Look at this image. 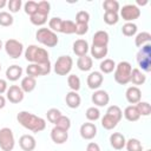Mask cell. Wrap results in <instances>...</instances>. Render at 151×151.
Here are the masks:
<instances>
[{
    "label": "cell",
    "instance_id": "cell-43",
    "mask_svg": "<svg viewBox=\"0 0 151 151\" xmlns=\"http://www.w3.org/2000/svg\"><path fill=\"white\" fill-rule=\"evenodd\" d=\"M104 21L107 25H116L119 21V15H118V13H114V12H105Z\"/></svg>",
    "mask_w": 151,
    "mask_h": 151
},
{
    "label": "cell",
    "instance_id": "cell-30",
    "mask_svg": "<svg viewBox=\"0 0 151 151\" xmlns=\"http://www.w3.org/2000/svg\"><path fill=\"white\" fill-rule=\"evenodd\" d=\"M99 67H100L101 73H111V72H113L114 68H116V63H114L112 59H104V60L100 63Z\"/></svg>",
    "mask_w": 151,
    "mask_h": 151
},
{
    "label": "cell",
    "instance_id": "cell-1",
    "mask_svg": "<svg viewBox=\"0 0 151 151\" xmlns=\"http://www.w3.org/2000/svg\"><path fill=\"white\" fill-rule=\"evenodd\" d=\"M17 120L21 126L32 131V132H41L46 127V122L44 118L38 117L28 111H20L17 116Z\"/></svg>",
    "mask_w": 151,
    "mask_h": 151
},
{
    "label": "cell",
    "instance_id": "cell-14",
    "mask_svg": "<svg viewBox=\"0 0 151 151\" xmlns=\"http://www.w3.org/2000/svg\"><path fill=\"white\" fill-rule=\"evenodd\" d=\"M125 97H126V100L131 105L137 104L142 99V91L138 86H130V87H127V90L125 92Z\"/></svg>",
    "mask_w": 151,
    "mask_h": 151
},
{
    "label": "cell",
    "instance_id": "cell-21",
    "mask_svg": "<svg viewBox=\"0 0 151 151\" xmlns=\"http://www.w3.org/2000/svg\"><path fill=\"white\" fill-rule=\"evenodd\" d=\"M22 76V68L19 65H11L6 70V78L11 81H17Z\"/></svg>",
    "mask_w": 151,
    "mask_h": 151
},
{
    "label": "cell",
    "instance_id": "cell-23",
    "mask_svg": "<svg viewBox=\"0 0 151 151\" xmlns=\"http://www.w3.org/2000/svg\"><path fill=\"white\" fill-rule=\"evenodd\" d=\"M37 86V81H35V78H32V77H24L21 79V84H20V87L21 90L24 91V93H29L32 92Z\"/></svg>",
    "mask_w": 151,
    "mask_h": 151
},
{
    "label": "cell",
    "instance_id": "cell-18",
    "mask_svg": "<svg viewBox=\"0 0 151 151\" xmlns=\"http://www.w3.org/2000/svg\"><path fill=\"white\" fill-rule=\"evenodd\" d=\"M109 40H110V37L106 31H97L92 37V45L93 46H107Z\"/></svg>",
    "mask_w": 151,
    "mask_h": 151
},
{
    "label": "cell",
    "instance_id": "cell-58",
    "mask_svg": "<svg viewBox=\"0 0 151 151\" xmlns=\"http://www.w3.org/2000/svg\"><path fill=\"white\" fill-rule=\"evenodd\" d=\"M145 151H151V150H145Z\"/></svg>",
    "mask_w": 151,
    "mask_h": 151
},
{
    "label": "cell",
    "instance_id": "cell-44",
    "mask_svg": "<svg viewBox=\"0 0 151 151\" xmlns=\"http://www.w3.org/2000/svg\"><path fill=\"white\" fill-rule=\"evenodd\" d=\"M24 9H25V13L31 17V15H33L34 13H37V11H38V2L29 0V1H27V2L24 5Z\"/></svg>",
    "mask_w": 151,
    "mask_h": 151
},
{
    "label": "cell",
    "instance_id": "cell-45",
    "mask_svg": "<svg viewBox=\"0 0 151 151\" xmlns=\"http://www.w3.org/2000/svg\"><path fill=\"white\" fill-rule=\"evenodd\" d=\"M26 73L28 77H32V78H37L40 76V68L37 64H29L27 67H26Z\"/></svg>",
    "mask_w": 151,
    "mask_h": 151
},
{
    "label": "cell",
    "instance_id": "cell-12",
    "mask_svg": "<svg viewBox=\"0 0 151 151\" xmlns=\"http://www.w3.org/2000/svg\"><path fill=\"white\" fill-rule=\"evenodd\" d=\"M104 81V76L101 72H98V71H94V72H91L88 76H87V86L91 88V90H97L101 86Z\"/></svg>",
    "mask_w": 151,
    "mask_h": 151
},
{
    "label": "cell",
    "instance_id": "cell-5",
    "mask_svg": "<svg viewBox=\"0 0 151 151\" xmlns=\"http://www.w3.org/2000/svg\"><path fill=\"white\" fill-rule=\"evenodd\" d=\"M137 61L144 72L151 71V44H146L140 47L137 53Z\"/></svg>",
    "mask_w": 151,
    "mask_h": 151
},
{
    "label": "cell",
    "instance_id": "cell-50",
    "mask_svg": "<svg viewBox=\"0 0 151 151\" xmlns=\"http://www.w3.org/2000/svg\"><path fill=\"white\" fill-rule=\"evenodd\" d=\"M88 31V25L87 24H76V34L78 35H84Z\"/></svg>",
    "mask_w": 151,
    "mask_h": 151
},
{
    "label": "cell",
    "instance_id": "cell-16",
    "mask_svg": "<svg viewBox=\"0 0 151 151\" xmlns=\"http://www.w3.org/2000/svg\"><path fill=\"white\" fill-rule=\"evenodd\" d=\"M68 138V132L65 130H61L57 126H54L51 130V139L55 144H64Z\"/></svg>",
    "mask_w": 151,
    "mask_h": 151
},
{
    "label": "cell",
    "instance_id": "cell-7",
    "mask_svg": "<svg viewBox=\"0 0 151 151\" xmlns=\"http://www.w3.org/2000/svg\"><path fill=\"white\" fill-rule=\"evenodd\" d=\"M15 145L13 131L9 127L0 129V149L2 151H12Z\"/></svg>",
    "mask_w": 151,
    "mask_h": 151
},
{
    "label": "cell",
    "instance_id": "cell-19",
    "mask_svg": "<svg viewBox=\"0 0 151 151\" xmlns=\"http://www.w3.org/2000/svg\"><path fill=\"white\" fill-rule=\"evenodd\" d=\"M73 52L78 57H83V55H86V53L88 52L90 50V46H88V42L84 39H78L73 42Z\"/></svg>",
    "mask_w": 151,
    "mask_h": 151
},
{
    "label": "cell",
    "instance_id": "cell-41",
    "mask_svg": "<svg viewBox=\"0 0 151 151\" xmlns=\"http://www.w3.org/2000/svg\"><path fill=\"white\" fill-rule=\"evenodd\" d=\"M117 122L112 118V117H110V116H107V114H105L103 118H101V126L105 129V130H112V129H114L116 126H117Z\"/></svg>",
    "mask_w": 151,
    "mask_h": 151
},
{
    "label": "cell",
    "instance_id": "cell-17",
    "mask_svg": "<svg viewBox=\"0 0 151 151\" xmlns=\"http://www.w3.org/2000/svg\"><path fill=\"white\" fill-rule=\"evenodd\" d=\"M110 144L114 150H122L125 147L126 139L124 134H122L120 132H113L110 136Z\"/></svg>",
    "mask_w": 151,
    "mask_h": 151
},
{
    "label": "cell",
    "instance_id": "cell-15",
    "mask_svg": "<svg viewBox=\"0 0 151 151\" xmlns=\"http://www.w3.org/2000/svg\"><path fill=\"white\" fill-rule=\"evenodd\" d=\"M19 145L24 151H33L37 146V142L32 134H22L19 138Z\"/></svg>",
    "mask_w": 151,
    "mask_h": 151
},
{
    "label": "cell",
    "instance_id": "cell-56",
    "mask_svg": "<svg viewBox=\"0 0 151 151\" xmlns=\"http://www.w3.org/2000/svg\"><path fill=\"white\" fill-rule=\"evenodd\" d=\"M2 47H4V44H2V40H1V39H0V50H1V48H2Z\"/></svg>",
    "mask_w": 151,
    "mask_h": 151
},
{
    "label": "cell",
    "instance_id": "cell-11",
    "mask_svg": "<svg viewBox=\"0 0 151 151\" xmlns=\"http://www.w3.org/2000/svg\"><path fill=\"white\" fill-rule=\"evenodd\" d=\"M79 132H80V136H81L83 139L91 140L97 136V126L93 123H88L87 122V123L81 124Z\"/></svg>",
    "mask_w": 151,
    "mask_h": 151
},
{
    "label": "cell",
    "instance_id": "cell-10",
    "mask_svg": "<svg viewBox=\"0 0 151 151\" xmlns=\"http://www.w3.org/2000/svg\"><path fill=\"white\" fill-rule=\"evenodd\" d=\"M24 96H25L24 91H22L21 87L18 86V85H11V86L7 88V91H6V97H7V99H8L11 103H13V104H19L20 101H22V100H24Z\"/></svg>",
    "mask_w": 151,
    "mask_h": 151
},
{
    "label": "cell",
    "instance_id": "cell-42",
    "mask_svg": "<svg viewBox=\"0 0 151 151\" xmlns=\"http://www.w3.org/2000/svg\"><path fill=\"white\" fill-rule=\"evenodd\" d=\"M54 126H57V127H59V129H61V130L68 131L70 127H71V120H70L68 117H66V116H61V117L57 120V123L54 124Z\"/></svg>",
    "mask_w": 151,
    "mask_h": 151
},
{
    "label": "cell",
    "instance_id": "cell-37",
    "mask_svg": "<svg viewBox=\"0 0 151 151\" xmlns=\"http://www.w3.org/2000/svg\"><path fill=\"white\" fill-rule=\"evenodd\" d=\"M103 7H104L105 12L118 13V11H119V2L116 1V0H105L103 2Z\"/></svg>",
    "mask_w": 151,
    "mask_h": 151
},
{
    "label": "cell",
    "instance_id": "cell-52",
    "mask_svg": "<svg viewBox=\"0 0 151 151\" xmlns=\"http://www.w3.org/2000/svg\"><path fill=\"white\" fill-rule=\"evenodd\" d=\"M7 88H8L7 81H6L5 79H1V78H0V94L5 93V92L7 91Z\"/></svg>",
    "mask_w": 151,
    "mask_h": 151
},
{
    "label": "cell",
    "instance_id": "cell-9",
    "mask_svg": "<svg viewBox=\"0 0 151 151\" xmlns=\"http://www.w3.org/2000/svg\"><path fill=\"white\" fill-rule=\"evenodd\" d=\"M120 17L123 18V20H125L127 22H131V21H133V20H136L140 17V9H139L138 6L132 5V4L125 5L120 9Z\"/></svg>",
    "mask_w": 151,
    "mask_h": 151
},
{
    "label": "cell",
    "instance_id": "cell-47",
    "mask_svg": "<svg viewBox=\"0 0 151 151\" xmlns=\"http://www.w3.org/2000/svg\"><path fill=\"white\" fill-rule=\"evenodd\" d=\"M21 5H22L21 0H9V1L7 2V7H8V9H9L11 13H17V12H19L20 8H21Z\"/></svg>",
    "mask_w": 151,
    "mask_h": 151
},
{
    "label": "cell",
    "instance_id": "cell-55",
    "mask_svg": "<svg viewBox=\"0 0 151 151\" xmlns=\"http://www.w3.org/2000/svg\"><path fill=\"white\" fill-rule=\"evenodd\" d=\"M137 4H138V5H142V6H144V5H146V4H147V1H143V2H142L140 0H138V1H137Z\"/></svg>",
    "mask_w": 151,
    "mask_h": 151
},
{
    "label": "cell",
    "instance_id": "cell-13",
    "mask_svg": "<svg viewBox=\"0 0 151 151\" xmlns=\"http://www.w3.org/2000/svg\"><path fill=\"white\" fill-rule=\"evenodd\" d=\"M91 99H92V103L97 106H106L110 101V96L104 90H97L93 92Z\"/></svg>",
    "mask_w": 151,
    "mask_h": 151
},
{
    "label": "cell",
    "instance_id": "cell-40",
    "mask_svg": "<svg viewBox=\"0 0 151 151\" xmlns=\"http://www.w3.org/2000/svg\"><path fill=\"white\" fill-rule=\"evenodd\" d=\"M14 19L12 17L11 13L8 12H0V26H4V27H8L13 24Z\"/></svg>",
    "mask_w": 151,
    "mask_h": 151
},
{
    "label": "cell",
    "instance_id": "cell-8",
    "mask_svg": "<svg viewBox=\"0 0 151 151\" xmlns=\"http://www.w3.org/2000/svg\"><path fill=\"white\" fill-rule=\"evenodd\" d=\"M4 48L7 53V55L12 59H18L19 57H21V54L24 52V45L15 39H8L5 42Z\"/></svg>",
    "mask_w": 151,
    "mask_h": 151
},
{
    "label": "cell",
    "instance_id": "cell-53",
    "mask_svg": "<svg viewBox=\"0 0 151 151\" xmlns=\"http://www.w3.org/2000/svg\"><path fill=\"white\" fill-rule=\"evenodd\" d=\"M5 105H6V98H5L2 94H0V110L4 109Z\"/></svg>",
    "mask_w": 151,
    "mask_h": 151
},
{
    "label": "cell",
    "instance_id": "cell-49",
    "mask_svg": "<svg viewBox=\"0 0 151 151\" xmlns=\"http://www.w3.org/2000/svg\"><path fill=\"white\" fill-rule=\"evenodd\" d=\"M40 68V76H47L51 72V61H46L42 64H37Z\"/></svg>",
    "mask_w": 151,
    "mask_h": 151
},
{
    "label": "cell",
    "instance_id": "cell-36",
    "mask_svg": "<svg viewBox=\"0 0 151 151\" xmlns=\"http://www.w3.org/2000/svg\"><path fill=\"white\" fill-rule=\"evenodd\" d=\"M61 33L65 34H72L76 33V22H73L72 20H63V25H61Z\"/></svg>",
    "mask_w": 151,
    "mask_h": 151
},
{
    "label": "cell",
    "instance_id": "cell-2",
    "mask_svg": "<svg viewBox=\"0 0 151 151\" xmlns=\"http://www.w3.org/2000/svg\"><path fill=\"white\" fill-rule=\"evenodd\" d=\"M25 58L31 64H42L50 61L48 52L42 47H38L37 45H29L25 50Z\"/></svg>",
    "mask_w": 151,
    "mask_h": 151
},
{
    "label": "cell",
    "instance_id": "cell-38",
    "mask_svg": "<svg viewBox=\"0 0 151 151\" xmlns=\"http://www.w3.org/2000/svg\"><path fill=\"white\" fill-rule=\"evenodd\" d=\"M67 84H68V86L72 91L77 92L78 90H80V79L76 74H70L67 77Z\"/></svg>",
    "mask_w": 151,
    "mask_h": 151
},
{
    "label": "cell",
    "instance_id": "cell-33",
    "mask_svg": "<svg viewBox=\"0 0 151 151\" xmlns=\"http://www.w3.org/2000/svg\"><path fill=\"white\" fill-rule=\"evenodd\" d=\"M136 107H137V110H138V112H139L140 116L147 117V116H150V113H151V105H150L147 101H142V100H140L139 103L136 104Z\"/></svg>",
    "mask_w": 151,
    "mask_h": 151
},
{
    "label": "cell",
    "instance_id": "cell-32",
    "mask_svg": "<svg viewBox=\"0 0 151 151\" xmlns=\"http://www.w3.org/2000/svg\"><path fill=\"white\" fill-rule=\"evenodd\" d=\"M47 17H48V15H45V14H41V13L37 12V13H34L33 15L29 17V20H31V22H32L33 25H35V26H42L44 24H46Z\"/></svg>",
    "mask_w": 151,
    "mask_h": 151
},
{
    "label": "cell",
    "instance_id": "cell-39",
    "mask_svg": "<svg viewBox=\"0 0 151 151\" xmlns=\"http://www.w3.org/2000/svg\"><path fill=\"white\" fill-rule=\"evenodd\" d=\"M85 116H86L87 120H90V122H96V120H98V119L100 118V111H99L97 107L91 106V107H88V109L86 110Z\"/></svg>",
    "mask_w": 151,
    "mask_h": 151
},
{
    "label": "cell",
    "instance_id": "cell-35",
    "mask_svg": "<svg viewBox=\"0 0 151 151\" xmlns=\"http://www.w3.org/2000/svg\"><path fill=\"white\" fill-rule=\"evenodd\" d=\"M61 25H63V19L59 17H53L50 19L48 21V27L51 31L55 32H60L61 31Z\"/></svg>",
    "mask_w": 151,
    "mask_h": 151
},
{
    "label": "cell",
    "instance_id": "cell-34",
    "mask_svg": "<svg viewBox=\"0 0 151 151\" xmlns=\"http://www.w3.org/2000/svg\"><path fill=\"white\" fill-rule=\"evenodd\" d=\"M61 116H63V114H61L60 110H58V109H55V107H52V109L47 110V112H46L47 120H48L50 123H52V124H55L57 120H58Z\"/></svg>",
    "mask_w": 151,
    "mask_h": 151
},
{
    "label": "cell",
    "instance_id": "cell-48",
    "mask_svg": "<svg viewBox=\"0 0 151 151\" xmlns=\"http://www.w3.org/2000/svg\"><path fill=\"white\" fill-rule=\"evenodd\" d=\"M50 9H51V5L48 1H40L38 2V11L39 13L41 14H45V15H48L50 14Z\"/></svg>",
    "mask_w": 151,
    "mask_h": 151
},
{
    "label": "cell",
    "instance_id": "cell-20",
    "mask_svg": "<svg viewBox=\"0 0 151 151\" xmlns=\"http://www.w3.org/2000/svg\"><path fill=\"white\" fill-rule=\"evenodd\" d=\"M65 101H66V105H67L70 109H77V107L80 106L81 98H80V96L78 94V92L71 91V92H68V93L66 94Z\"/></svg>",
    "mask_w": 151,
    "mask_h": 151
},
{
    "label": "cell",
    "instance_id": "cell-27",
    "mask_svg": "<svg viewBox=\"0 0 151 151\" xmlns=\"http://www.w3.org/2000/svg\"><path fill=\"white\" fill-rule=\"evenodd\" d=\"M91 51V55L94 58V59H103L104 57H106L109 50H107V46H93L90 48Z\"/></svg>",
    "mask_w": 151,
    "mask_h": 151
},
{
    "label": "cell",
    "instance_id": "cell-31",
    "mask_svg": "<svg viewBox=\"0 0 151 151\" xmlns=\"http://www.w3.org/2000/svg\"><path fill=\"white\" fill-rule=\"evenodd\" d=\"M137 29H138V27H137L136 24H133V22H126L122 27V33L125 37H133L137 33Z\"/></svg>",
    "mask_w": 151,
    "mask_h": 151
},
{
    "label": "cell",
    "instance_id": "cell-24",
    "mask_svg": "<svg viewBox=\"0 0 151 151\" xmlns=\"http://www.w3.org/2000/svg\"><path fill=\"white\" fill-rule=\"evenodd\" d=\"M77 66L80 71H90L93 66V60L91 57L88 55H83V57H79L78 60H77Z\"/></svg>",
    "mask_w": 151,
    "mask_h": 151
},
{
    "label": "cell",
    "instance_id": "cell-6",
    "mask_svg": "<svg viewBox=\"0 0 151 151\" xmlns=\"http://www.w3.org/2000/svg\"><path fill=\"white\" fill-rule=\"evenodd\" d=\"M73 66V59L70 55H60L54 63V72L58 76H67Z\"/></svg>",
    "mask_w": 151,
    "mask_h": 151
},
{
    "label": "cell",
    "instance_id": "cell-26",
    "mask_svg": "<svg viewBox=\"0 0 151 151\" xmlns=\"http://www.w3.org/2000/svg\"><path fill=\"white\" fill-rule=\"evenodd\" d=\"M151 41V34L149 32H140L134 38V45L137 47H142L146 44H150Z\"/></svg>",
    "mask_w": 151,
    "mask_h": 151
},
{
    "label": "cell",
    "instance_id": "cell-57",
    "mask_svg": "<svg viewBox=\"0 0 151 151\" xmlns=\"http://www.w3.org/2000/svg\"><path fill=\"white\" fill-rule=\"evenodd\" d=\"M0 71H1V64H0Z\"/></svg>",
    "mask_w": 151,
    "mask_h": 151
},
{
    "label": "cell",
    "instance_id": "cell-51",
    "mask_svg": "<svg viewBox=\"0 0 151 151\" xmlns=\"http://www.w3.org/2000/svg\"><path fill=\"white\" fill-rule=\"evenodd\" d=\"M86 151H100V147H99V145H98L97 143L91 142V143L87 144V146H86Z\"/></svg>",
    "mask_w": 151,
    "mask_h": 151
},
{
    "label": "cell",
    "instance_id": "cell-29",
    "mask_svg": "<svg viewBox=\"0 0 151 151\" xmlns=\"http://www.w3.org/2000/svg\"><path fill=\"white\" fill-rule=\"evenodd\" d=\"M126 150L127 151H143V144L137 138H130L126 140Z\"/></svg>",
    "mask_w": 151,
    "mask_h": 151
},
{
    "label": "cell",
    "instance_id": "cell-3",
    "mask_svg": "<svg viewBox=\"0 0 151 151\" xmlns=\"http://www.w3.org/2000/svg\"><path fill=\"white\" fill-rule=\"evenodd\" d=\"M131 71L132 66L129 61H120L119 64L116 65L114 68V80L120 84V85H126L130 83V77H131Z\"/></svg>",
    "mask_w": 151,
    "mask_h": 151
},
{
    "label": "cell",
    "instance_id": "cell-22",
    "mask_svg": "<svg viewBox=\"0 0 151 151\" xmlns=\"http://www.w3.org/2000/svg\"><path fill=\"white\" fill-rule=\"evenodd\" d=\"M146 80V76L139 70V68H132L131 71V77H130V81L134 85V86H138V85H143Z\"/></svg>",
    "mask_w": 151,
    "mask_h": 151
},
{
    "label": "cell",
    "instance_id": "cell-4",
    "mask_svg": "<svg viewBox=\"0 0 151 151\" xmlns=\"http://www.w3.org/2000/svg\"><path fill=\"white\" fill-rule=\"evenodd\" d=\"M35 38L40 44H42L47 47H54L59 42L57 33H54L53 31H51L50 28H46V27L39 28L35 33Z\"/></svg>",
    "mask_w": 151,
    "mask_h": 151
},
{
    "label": "cell",
    "instance_id": "cell-54",
    "mask_svg": "<svg viewBox=\"0 0 151 151\" xmlns=\"http://www.w3.org/2000/svg\"><path fill=\"white\" fill-rule=\"evenodd\" d=\"M6 5H7V1H6V0H0V9L4 8Z\"/></svg>",
    "mask_w": 151,
    "mask_h": 151
},
{
    "label": "cell",
    "instance_id": "cell-28",
    "mask_svg": "<svg viewBox=\"0 0 151 151\" xmlns=\"http://www.w3.org/2000/svg\"><path fill=\"white\" fill-rule=\"evenodd\" d=\"M106 114L110 116V117H112L117 123H119L120 119H122V117H123V111L120 110L119 106H117V105H111V106L107 109Z\"/></svg>",
    "mask_w": 151,
    "mask_h": 151
},
{
    "label": "cell",
    "instance_id": "cell-25",
    "mask_svg": "<svg viewBox=\"0 0 151 151\" xmlns=\"http://www.w3.org/2000/svg\"><path fill=\"white\" fill-rule=\"evenodd\" d=\"M124 117L129 122H137L140 118V114H139L136 105H129L124 110Z\"/></svg>",
    "mask_w": 151,
    "mask_h": 151
},
{
    "label": "cell",
    "instance_id": "cell-46",
    "mask_svg": "<svg viewBox=\"0 0 151 151\" xmlns=\"http://www.w3.org/2000/svg\"><path fill=\"white\" fill-rule=\"evenodd\" d=\"M90 20V14L86 11H79L76 14V22L77 24H87Z\"/></svg>",
    "mask_w": 151,
    "mask_h": 151
}]
</instances>
